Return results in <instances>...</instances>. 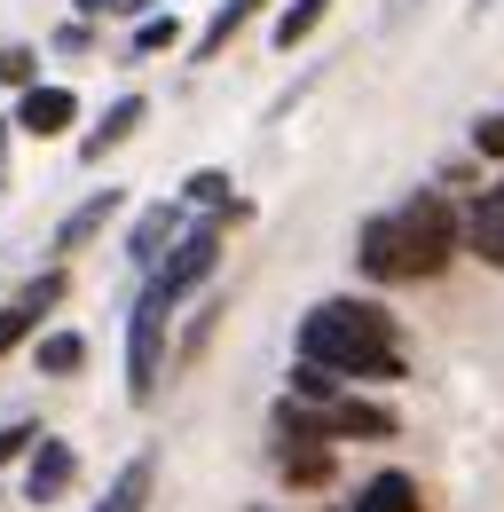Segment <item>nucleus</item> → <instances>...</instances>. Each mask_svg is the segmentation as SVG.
I'll return each mask as SVG.
<instances>
[{
	"label": "nucleus",
	"mask_w": 504,
	"mask_h": 512,
	"mask_svg": "<svg viewBox=\"0 0 504 512\" xmlns=\"http://www.w3.org/2000/svg\"><path fill=\"white\" fill-rule=\"evenodd\" d=\"M457 245H465L457 205L441 190H418V197H402L394 213L363 221L355 260H363V276H378V284H418V276H441L457 260Z\"/></svg>",
	"instance_id": "f257e3e1"
},
{
	"label": "nucleus",
	"mask_w": 504,
	"mask_h": 512,
	"mask_svg": "<svg viewBox=\"0 0 504 512\" xmlns=\"http://www.w3.org/2000/svg\"><path fill=\"white\" fill-rule=\"evenodd\" d=\"M300 355L331 363L339 379H402V347H394V316L378 300H323L300 323Z\"/></svg>",
	"instance_id": "f03ea898"
},
{
	"label": "nucleus",
	"mask_w": 504,
	"mask_h": 512,
	"mask_svg": "<svg viewBox=\"0 0 504 512\" xmlns=\"http://www.w3.org/2000/svg\"><path fill=\"white\" fill-rule=\"evenodd\" d=\"M213 260H221V229L205 221V229H189L182 245H174V253H166L158 268H150V300H158V308L174 316V308H182L189 292H197V284L213 276Z\"/></svg>",
	"instance_id": "7ed1b4c3"
},
{
	"label": "nucleus",
	"mask_w": 504,
	"mask_h": 512,
	"mask_svg": "<svg viewBox=\"0 0 504 512\" xmlns=\"http://www.w3.org/2000/svg\"><path fill=\"white\" fill-rule=\"evenodd\" d=\"M158 347H166V308L142 292V308L126 316V394H134V402L158 394Z\"/></svg>",
	"instance_id": "20e7f679"
},
{
	"label": "nucleus",
	"mask_w": 504,
	"mask_h": 512,
	"mask_svg": "<svg viewBox=\"0 0 504 512\" xmlns=\"http://www.w3.org/2000/svg\"><path fill=\"white\" fill-rule=\"evenodd\" d=\"M56 300H63V268H48V276H32V284H24V292H16L8 308H0V355H8V347H24V339L40 331V316H48Z\"/></svg>",
	"instance_id": "39448f33"
},
{
	"label": "nucleus",
	"mask_w": 504,
	"mask_h": 512,
	"mask_svg": "<svg viewBox=\"0 0 504 512\" xmlns=\"http://www.w3.org/2000/svg\"><path fill=\"white\" fill-rule=\"evenodd\" d=\"M71 473H79V457H71V442H56V434H40V449H32V465H24V497H32V505H56L63 489H71Z\"/></svg>",
	"instance_id": "423d86ee"
},
{
	"label": "nucleus",
	"mask_w": 504,
	"mask_h": 512,
	"mask_svg": "<svg viewBox=\"0 0 504 512\" xmlns=\"http://www.w3.org/2000/svg\"><path fill=\"white\" fill-rule=\"evenodd\" d=\"M174 245H182V205H150V213L134 221V237H126V260H134V268H158Z\"/></svg>",
	"instance_id": "0eeeda50"
},
{
	"label": "nucleus",
	"mask_w": 504,
	"mask_h": 512,
	"mask_svg": "<svg viewBox=\"0 0 504 512\" xmlns=\"http://www.w3.org/2000/svg\"><path fill=\"white\" fill-rule=\"evenodd\" d=\"M465 253L481 260V268H504V182L481 190V205L465 213Z\"/></svg>",
	"instance_id": "6e6552de"
},
{
	"label": "nucleus",
	"mask_w": 504,
	"mask_h": 512,
	"mask_svg": "<svg viewBox=\"0 0 504 512\" xmlns=\"http://www.w3.org/2000/svg\"><path fill=\"white\" fill-rule=\"evenodd\" d=\"M71 119H79V95H71V87H24V103H16V127L40 134V142L63 134Z\"/></svg>",
	"instance_id": "1a4fd4ad"
},
{
	"label": "nucleus",
	"mask_w": 504,
	"mask_h": 512,
	"mask_svg": "<svg viewBox=\"0 0 504 512\" xmlns=\"http://www.w3.org/2000/svg\"><path fill=\"white\" fill-rule=\"evenodd\" d=\"M150 489H158V457H126L119 481L103 489V505H95V512H142V505H150Z\"/></svg>",
	"instance_id": "9d476101"
},
{
	"label": "nucleus",
	"mask_w": 504,
	"mask_h": 512,
	"mask_svg": "<svg viewBox=\"0 0 504 512\" xmlns=\"http://www.w3.org/2000/svg\"><path fill=\"white\" fill-rule=\"evenodd\" d=\"M134 127H142V95H119V103L103 111V127L79 142V158H87V166H103V150H119V142H126Z\"/></svg>",
	"instance_id": "9b49d317"
},
{
	"label": "nucleus",
	"mask_w": 504,
	"mask_h": 512,
	"mask_svg": "<svg viewBox=\"0 0 504 512\" xmlns=\"http://www.w3.org/2000/svg\"><path fill=\"white\" fill-rule=\"evenodd\" d=\"M111 213H119V190H95V197H87V205H79V213L56 229V253H79L87 237H103V221H111Z\"/></svg>",
	"instance_id": "f8f14e48"
},
{
	"label": "nucleus",
	"mask_w": 504,
	"mask_h": 512,
	"mask_svg": "<svg viewBox=\"0 0 504 512\" xmlns=\"http://www.w3.org/2000/svg\"><path fill=\"white\" fill-rule=\"evenodd\" d=\"M276 473L300 481V489H323V481H331V449L323 442H284L276 449Z\"/></svg>",
	"instance_id": "ddd939ff"
},
{
	"label": "nucleus",
	"mask_w": 504,
	"mask_h": 512,
	"mask_svg": "<svg viewBox=\"0 0 504 512\" xmlns=\"http://www.w3.org/2000/svg\"><path fill=\"white\" fill-rule=\"evenodd\" d=\"M252 8H260V0H221V8H213V24L197 32V64H213V56H221V48H229V40L245 32V24H252Z\"/></svg>",
	"instance_id": "4468645a"
},
{
	"label": "nucleus",
	"mask_w": 504,
	"mask_h": 512,
	"mask_svg": "<svg viewBox=\"0 0 504 512\" xmlns=\"http://www.w3.org/2000/svg\"><path fill=\"white\" fill-rule=\"evenodd\" d=\"M355 512H418V481H410V473H371L363 497H355Z\"/></svg>",
	"instance_id": "2eb2a0df"
},
{
	"label": "nucleus",
	"mask_w": 504,
	"mask_h": 512,
	"mask_svg": "<svg viewBox=\"0 0 504 512\" xmlns=\"http://www.w3.org/2000/svg\"><path fill=\"white\" fill-rule=\"evenodd\" d=\"M323 16H331V0H284V16H276V48L292 56V48L308 40V32L323 24Z\"/></svg>",
	"instance_id": "dca6fc26"
},
{
	"label": "nucleus",
	"mask_w": 504,
	"mask_h": 512,
	"mask_svg": "<svg viewBox=\"0 0 504 512\" xmlns=\"http://www.w3.org/2000/svg\"><path fill=\"white\" fill-rule=\"evenodd\" d=\"M79 363H87V339H79V331H48V339H40V371H48V379H71Z\"/></svg>",
	"instance_id": "f3484780"
},
{
	"label": "nucleus",
	"mask_w": 504,
	"mask_h": 512,
	"mask_svg": "<svg viewBox=\"0 0 504 512\" xmlns=\"http://www.w3.org/2000/svg\"><path fill=\"white\" fill-rule=\"evenodd\" d=\"M174 40H182L174 8H166V16H142V24H134V48H142V56H158V48H174Z\"/></svg>",
	"instance_id": "a211bd4d"
},
{
	"label": "nucleus",
	"mask_w": 504,
	"mask_h": 512,
	"mask_svg": "<svg viewBox=\"0 0 504 512\" xmlns=\"http://www.w3.org/2000/svg\"><path fill=\"white\" fill-rule=\"evenodd\" d=\"M189 205L221 213V205H229V174H213V166H205V174H189Z\"/></svg>",
	"instance_id": "6ab92c4d"
},
{
	"label": "nucleus",
	"mask_w": 504,
	"mask_h": 512,
	"mask_svg": "<svg viewBox=\"0 0 504 512\" xmlns=\"http://www.w3.org/2000/svg\"><path fill=\"white\" fill-rule=\"evenodd\" d=\"M0 79L8 87H40V56L32 48H0Z\"/></svg>",
	"instance_id": "aec40b11"
},
{
	"label": "nucleus",
	"mask_w": 504,
	"mask_h": 512,
	"mask_svg": "<svg viewBox=\"0 0 504 512\" xmlns=\"http://www.w3.org/2000/svg\"><path fill=\"white\" fill-rule=\"evenodd\" d=\"M24 449H40V426H32V418H16V426H0V465H16Z\"/></svg>",
	"instance_id": "412c9836"
},
{
	"label": "nucleus",
	"mask_w": 504,
	"mask_h": 512,
	"mask_svg": "<svg viewBox=\"0 0 504 512\" xmlns=\"http://www.w3.org/2000/svg\"><path fill=\"white\" fill-rule=\"evenodd\" d=\"M473 150H481V158H504V111L473 119Z\"/></svg>",
	"instance_id": "4be33fe9"
},
{
	"label": "nucleus",
	"mask_w": 504,
	"mask_h": 512,
	"mask_svg": "<svg viewBox=\"0 0 504 512\" xmlns=\"http://www.w3.org/2000/svg\"><path fill=\"white\" fill-rule=\"evenodd\" d=\"M103 8H119V0H79V16H103Z\"/></svg>",
	"instance_id": "5701e85b"
},
{
	"label": "nucleus",
	"mask_w": 504,
	"mask_h": 512,
	"mask_svg": "<svg viewBox=\"0 0 504 512\" xmlns=\"http://www.w3.org/2000/svg\"><path fill=\"white\" fill-rule=\"evenodd\" d=\"M8 127H16V119H0V150H8Z\"/></svg>",
	"instance_id": "b1692460"
},
{
	"label": "nucleus",
	"mask_w": 504,
	"mask_h": 512,
	"mask_svg": "<svg viewBox=\"0 0 504 512\" xmlns=\"http://www.w3.org/2000/svg\"><path fill=\"white\" fill-rule=\"evenodd\" d=\"M339 512H355V505H339Z\"/></svg>",
	"instance_id": "393cba45"
}]
</instances>
